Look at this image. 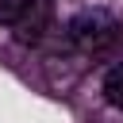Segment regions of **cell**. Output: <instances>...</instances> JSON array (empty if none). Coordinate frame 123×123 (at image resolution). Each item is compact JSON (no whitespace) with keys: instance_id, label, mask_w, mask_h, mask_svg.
Here are the masks:
<instances>
[{"instance_id":"cell-1","label":"cell","mask_w":123,"mask_h":123,"mask_svg":"<svg viewBox=\"0 0 123 123\" xmlns=\"http://www.w3.org/2000/svg\"><path fill=\"white\" fill-rule=\"evenodd\" d=\"M69 42L85 54H104L119 42V23L108 15V12H81L69 19Z\"/></svg>"},{"instance_id":"cell-2","label":"cell","mask_w":123,"mask_h":123,"mask_svg":"<svg viewBox=\"0 0 123 123\" xmlns=\"http://www.w3.org/2000/svg\"><path fill=\"white\" fill-rule=\"evenodd\" d=\"M50 15H54V4H50V0H31V4L23 8V15L15 19V27H12L15 38L27 42V46L38 42V38L46 35V27H50Z\"/></svg>"},{"instance_id":"cell-3","label":"cell","mask_w":123,"mask_h":123,"mask_svg":"<svg viewBox=\"0 0 123 123\" xmlns=\"http://www.w3.org/2000/svg\"><path fill=\"white\" fill-rule=\"evenodd\" d=\"M104 100L111 104V108H123V62H115L108 73H104Z\"/></svg>"},{"instance_id":"cell-4","label":"cell","mask_w":123,"mask_h":123,"mask_svg":"<svg viewBox=\"0 0 123 123\" xmlns=\"http://www.w3.org/2000/svg\"><path fill=\"white\" fill-rule=\"evenodd\" d=\"M31 0H0V27H15V19L23 15Z\"/></svg>"}]
</instances>
